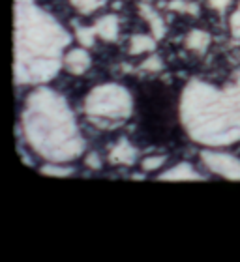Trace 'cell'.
<instances>
[{"mask_svg":"<svg viewBox=\"0 0 240 262\" xmlns=\"http://www.w3.org/2000/svg\"><path fill=\"white\" fill-rule=\"evenodd\" d=\"M71 36L55 17L34 0H15V62L17 84L42 86L64 68V49Z\"/></svg>","mask_w":240,"mask_h":262,"instance_id":"cell-1","label":"cell"},{"mask_svg":"<svg viewBox=\"0 0 240 262\" xmlns=\"http://www.w3.org/2000/svg\"><path fill=\"white\" fill-rule=\"evenodd\" d=\"M178 111L191 141L207 148L240 142V70L224 86L191 79L182 90Z\"/></svg>","mask_w":240,"mask_h":262,"instance_id":"cell-2","label":"cell"},{"mask_svg":"<svg viewBox=\"0 0 240 262\" xmlns=\"http://www.w3.org/2000/svg\"><path fill=\"white\" fill-rule=\"evenodd\" d=\"M21 129L28 146L51 163H70L85 152V139L70 105L51 88L38 86L27 96Z\"/></svg>","mask_w":240,"mask_h":262,"instance_id":"cell-3","label":"cell"},{"mask_svg":"<svg viewBox=\"0 0 240 262\" xmlns=\"http://www.w3.org/2000/svg\"><path fill=\"white\" fill-rule=\"evenodd\" d=\"M83 109L92 124L99 127H115L131 116L133 99L122 84L105 82L87 94Z\"/></svg>","mask_w":240,"mask_h":262,"instance_id":"cell-4","label":"cell"},{"mask_svg":"<svg viewBox=\"0 0 240 262\" xmlns=\"http://www.w3.org/2000/svg\"><path fill=\"white\" fill-rule=\"evenodd\" d=\"M199 156H201V161L210 172L222 176L225 180L240 182V158H236L233 154L210 150V148L201 150Z\"/></svg>","mask_w":240,"mask_h":262,"instance_id":"cell-5","label":"cell"},{"mask_svg":"<svg viewBox=\"0 0 240 262\" xmlns=\"http://www.w3.org/2000/svg\"><path fill=\"white\" fill-rule=\"evenodd\" d=\"M64 70L71 75H83V73H87V70L92 66V58L88 55L87 47H79V49H70L68 53L64 55Z\"/></svg>","mask_w":240,"mask_h":262,"instance_id":"cell-6","label":"cell"},{"mask_svg":"<svg viewBox=\"0 0 240 262\" xmlns=\"http://www.w3.org/2000/svg\"><path fill=\"white\" fill-rule=\"evenodd\" d=\"M159 182H205L207 178L201 174V172H197L190 163H178L175 165L173 169L165 170L162 174L156 178Z\"/></svg>","mask_w":240,"mask_h":262,"instance_id":"cell-7","label":"cell"},{"mask_svg":"<svg viewBox=\"0 0 240 262\" xmlns=\"http://www.w3.org/2000/svg\"><path fill=\"white\" fill-rule=\"evenodd\" d=\"M137 161V150L135 146L128 142L126 139L116 141L111 146L109 152V163L111 165H124V167H131Z\"/></svg>","mask_w":240,"mask_h":262,"instance_id":"cell-8","label":"cell"},{"mask_svg":"<svg viewBox=\"0 0 240 262\" xmlns=\"http://www.w3.org/2000/svg\"><path fill=\"white\" fill-rule=\"evenodd\" d=\"M139 13H141V17L147 21L148 27H150V32H152L154 38H156V39L165 38V34H167V27H165L164 17L159 15L152 6L141 2V4H139Z\"/></svg>","mask_w":240,"mask_h":262,"instance_id":"cell-9","label":"cell"},{"mask_svg":"<svg viewBox=\"0 0 240 262\" xmlns=\"http://www.w3.org/2000/svg\"><path fill=\"white\" fill-rule=\"evenodd\" d=\"M92 27L96 36L105 39V41H116V38H118V17L113 13L99 17Z\"/></svg>","mask_w":240,"mask_h":262,"instance_id":"cell-10","label":"cell"},{"mask_svg":"<svg viewBox=\"0 0 240 262\" xmlns=\"http://www.w3.org/2000/svg\"><path fill=\"white\" fill-rule=\"evenodd\" d=\"M210 34L205 32V30H191L184 39V45L186 49L193 51L197 55H203L205 51L208 49V45H210Z\"/></svg>","mask_w":240,"mask_h":262,"instance_id":"cell-11","label":"cell"},{"mask_svg":"<svg viewBox=\"0 0 240 262\" xmlns=\"http://www.w3.org/2000/svg\"><path fill=\"white\" fill-rule=\"evenodd\" d=\"M156 49V38L147 34H137L130 39V55H143V53H152Z\"/></svg>","mask_w":240,"mask_h":262,"instance_id":"cell-12","label":"cell"},{"mask_svg":"<svg viewBox=\"0 0 240 262\" xmlns=\"http://www.w3.org/2000/svg\"><path fill=\"white\" fill-rule=\"evenodd\" d=\"M39 172L45 174V176H58V178H66V176L73 174L75 169H73V167H68V165H64V163H51V161H47V163L39 169Z\"/></svg>","mask_w":240,"mask_h":262,"instance_id":"cell-13","label":"cell"},{"mask_svg":"<svg viewBox=\"0 0 240 262\" xmlns=\"http://www.w3.org/2000/svg\"><path fill=\"white\" fill-rule=\"evenodd\" d=\"M70 4L83 15H90L105 4V0H70Z\"/></svg>","mask_w":240,"mask_h":262,"instance_id":"cell-14","label":"cell"},{"mask_svg":"<svg viewBox=\"0 0 240 262\" xmlns=\"http://www.w3.org/2000/svg\"><path fill=\"white\" fill-rule=\"evenodd\" d=\"M75 38L83 47H87L88 49V47H92L94 45V39L98 38V36H96V32H94V27H77Z\"/></svg>","mask_w":240,"mask_h":262,"instance_id":"cell-15","label":"cell"},{"mask_svg":"<svg viewBox=\"0 0 240 262\" xmlns=\"http://www.w3.org/2000/svg\"><path fill=\"white\" fill-rule=\"evenodd\" d=\"M167 8L178 13H188V15H199V6L193 2H186V0H171Z\"/></svg>","mask_w":240,"mask_h":262,"instance_id":"cell-16","label":"cell"},{"mask_svg":"<svg viewBox=\"0 0 240 262\" xmlns=\"http://www.w3.org/2000/svg\"><path fill=\"white\" fill-rule=\"evenodd\" d=\"M139 68L143 71H147V73H159V71L164 70V62H162V58L158 55H150L148 58H145L141 62Z\"/></svg>","mask_w":240,"mask_h":262,"instance_id":"cell-17","label":"cell"},{"mask_svg":"<svg viewBox=\"0 0 240 262\" xmlns=\"http://www.w3.org/2000/svg\"><path fill=\"white\" fill-rule=\"evenodd\" d=\"M165 161H167V158L165 156H152V158H145L141 161V169L145 170V172H154V170L162 169L165 165Z\"/></svg>","mask_w":240,"mask_h":262,"instance_id":"cell-18","label":"cell"},{"mask_svg":"<svg viewBox=\"0 0 240 262\" xmlns=\"http://www.w3.org/2000/svg\"><path fill=\"white\" fill-rule=\"evenodd\" d=\"M229 27H231V34H233L235 38H240V2H238V8H236V11L231 15Z\"/></svg>","mask_w":240,"mask_h":262,"instance_id":"cell-19","label":"cell"},{"mask_svg":"<svg viewBox=\"0 0 240 262\" xmlns=\"http://www.w3.org/2000/svg\"><path fill=\"white\" fill-rule=\"evenodd\" d=\"M85 163H87L88 169H92V170H99V169H102V159H99V156L96 152L88 154L87 159H85Z\"/></svg>","mask_w":240,"mask_h":262,"instance_id":"cell-20","label":"cell"},{"mask_svg":"<svg viewBox=\"0 0 240 262\" xmlns=\"http://www.w3.org/2000/svg\"><path fill=\"white\" fill-rule=\"evenodd\" d=\"M233 0H208V6L216 11H225L231 6Z\"/></svg>","mask_w":240,"mask_h":262,"instance_id":"cell-21","label":"cell"},{"mask_svg":"<svg viewBox=\"0 0 240 262\" xmlns=\"http://www.w3.org/2000/svg\"><path fill=\"white\" fill-rule=\"evenodd\" d=\"M131 178H133V180H145V176L143 174H133Z\"/></svg>","mask_w":240,"mask_h":262,"instance_id":"cell-22","label":"cell"}]
</instances>
